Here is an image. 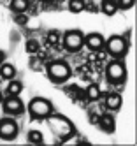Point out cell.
<instances>
[{
    "mask_svg": "<svg viewBox=\"0 0 137 146\" xmlns=\"http://www.w3.org/2000/svg\"><path fill=\"white\" fill-rule=\"evenodd\" d=\"M46 120H48L49 129L55 132V135H58L62 141H67V139H70L72 135L76 134V129H74V125H72L65 116H63V114H58V113L53 111Z\"/></svg>",
    "mask_w": 137,
    "mask_h": 146,
    "instance_id": "obj_1",
    "label": "cell"
},
{
    "mask_svg": "<svg viewBox=\"0 0 137 146\" xmlns=\"http://www.w3.org/2000/svg\"><path fill=\"white\" fill-rule=\"evenodd\" d=\"M46 74H48V79L51 83L62 85V83H65L70 78L72 70H70V65L65 60H51L46 65Z\"/></svg>",
    "mask_w": 137,
    "mask_h": 146,
    "instance_id": "obj_2",
    "label": "cell"
},
{
    "mask_svg": "<svg viewBox=\"0 0 137 146\" xmlns=\"http://www.w3.org/2000/svg\"><path fill=\"white\" fill-rule=\"evenodd\" d=\"M105 81L109 85H123L126 81V67L123 58H113L105 65Z\"/></svg>",
    "mask_w": 137,
    "mask_h": 146,
    "instance_id": "obj_3",
    "label": "cell"
},
{
    "mask_svg": "<svg viewBox=\"0 0 137 146\" xmlns=\"http://www.w3.org/2000/svg\"><path fill=\"white\" fill-rule=\"evenodd\" d=\"M104 49L113 56V58H123L128 53V39L126 35H111L105 39L104 42Z\"/></svg>",
    "mask_w": 137,
    "mask_h": 146,
    "instance_id": "obj_4",
    "label": "cell"
},
{
    "mask_svg": "<svg viewBox=\"0 0 137 146\" xmlns=\"http://www.w3.org/2000/svg\"><path fill=\"white\" fill-rule=\"evenodd\" d=\"M28 113L32 120H46L53 113V104L46 97H34L28 102Z\"/></svg>",
    "mask_w": 137,
    "mask_h": 146,
    "instance_id": "obj_5",
    "label": "cell"
},
{
    "mask_svg": "<svg viewBox=\"0 0 137 146\" xmlns=\"http://www.w3.org/2000/svg\"><path fill=\"white\" fill-rule=\"evenodd\" d=\"M62 44L65 48V51L69 53H77V51L84 46V34L77 28H72V30H67L62 37Z\"/></svg>",
    "mask_w": 137,
    "mask_h": 146,
    "instance_id": "obj_6",
    "label": "cell"
},
{
    "mask_svg": "<svg viewBox=\"0 0 137 146\" xmlns=\"http://www.w3.org/2000/svg\"><path fill=\"white\" fill-rule=\"evenodd\" d=\"M2 111L7 116H19L25 113V102L19 99V95H7L2 100Z\"/></svg>",
    "mask_w": 137,
    "mask_h": 146,
    "instance_id": "obj_7",
    "label": "cell"
},
{
    "mask_svg": "<svg viewBox=\"0 0 137 146\" xmlns=\"http://www.w3.org/2000/svg\"><path fill=\"white\" fill-rule=\"evenodd\" d=\"M18 132H19V125L14 120V116H7L0 120V139L4 141H13L18 137Z\"/></svg>",
    "mask_w": 137,
    "mask_h": 146,
    "instance_id": "obj_8",
    "label": "cell"
},
{
    "mask_svg": "<svg viewBox=\"0 0 137 146\" xmlns=\"http://www.w3.org/2000/svg\"><path fill=\"white\" fill-rule=\"evenodd\" d=\"M104 42H105V37L99 32H90V34L84 35V46L90 51H102Z\"/></svg>",
    "mask_w": 137,
    "mask_h": 146,
    "instance_id": "obj_9",
    "label": "cell"
},
{
    "mask_svg": "<svg viewBox=\"0 0 137 146\" xmlns=\"http://www.w3.org/2000/svg\"><path fill=\"white\" fill-rule=\"evenodd\" d=\"M104 104H105V108H107V111L111 113H116L120 108H121V104H123V99L118 92H107L104 95Z\"/></svg>",
    "mask_w": 137,
    "mask_h": 146,
    "instance_id": "obj_10",
    "label": "cell"
},
{
    "mask_svg": "<svg viewBox=\"0 0 137 146\" xmlns=\"http://www.w3.org/2000/svg\"><path fill=\"white\" fill-rule=\"evenodd\" d=\"M99 127H100L104 132H107V134L114 132V130H116V120H114V116H113L111 113L100 114V116H99Z\"/></svg>",
    "mask_w": 137,
    "mask_h": 146,
    "instance_id": "obj_11",
    "label": "cell"
},
{
    "mask_svg": "<svg viewBox=\"0 0 137 146\" xmlns=\"http://www.w3.org/2000/svg\"><path fill=\"white\" fill-rule=\"evenodd\" d=\"M16 67L13 64H9V62H4L2 65H0V79H5V81H11L16 78Z\"/></svg>",
    "mask_w": 137,
    "mask_h": 146,
    "instance_id": "obj_12",
    "label": "cell"
},
{
    "mask_svg": "<svg viewBox=\"0 0 137 146\" xmlns=\"http://www.w3.org/2000/svg\"><path fill=\"white\" fill-rule=\"evenodd\" d=\"M28 7H30V0H11V2H9V9L14 14L26 13Z\"/></svg>",
    "mask_w": 137,
    "mask_h": 146,
    "instance_id": "obj_13",
    "label": "cell"
},
{
    "mask_svg": "<svg viewBox=\"0 0 137 146\" xmlns=\"http://www.w3.org/2000/svg\"><path fill=\"white\" fill-rule=\"evenodd\" d=\"M100 9H102V13L105 16H114L116 13L120 11L116 0H102V2H100Z\"/></svg>",
    "mask_w": 137,
    "mask_h": 146,
    "instance_id": "obj_14",
    "label": "cell"
},
{
    "mask_svg": "<svg viewBox=\"0 0 137 146\" xmlns=\"http://www.w3.org/2000/svg\"><path fill=\"white\" fill-rule=\"evenodd\" d=\"M5 92H7V95H19V93L23 92V83L18 81V79H11Z\"/></svg>",
    "mask_w": 137,
    "mask_h": 146,
    "instance_id": "obj_15",
    "label": "cell"
},
{
    "mask_svg": "<svg viewBox=\"0 0 137 146\" xmlns=\"http://www.w3.org/2000/svg\"><path fill=\"white\" fill-rule=\"evenodd\" d=\"M84 97H86L88 100H99L100 97H102V92H100V88H99V85H90L86 90H84Z\"/></svg>",
    "mask_w": 137,
    "mask_h": 146,
    "instance_id": "obj_16",
    "label": "cell"
},
{
    "mask_svg": "<svg viewBox=\"0 0 137 146\" xmlns=\"http://www.w3.org/2000/svg\"><path fill=\"white\" fill-rule=\"evenodd\" d=\"M26 139L32 144H42V143H44V135H42L40 130H30L28 135H26Z\"/></svg>",
    "mask_w": 137,
    "mask_h": 146,
    "instance_id": "obj_17",
    "label": "cell"
},
{
    "mask_svg": "<svg viewBox=\"0 0 137 146\" xmlns=\"http://www.w3.org/2000/svg\"><path fill=\"white\" fill-rule=\"evenodd\" d=\"M84 9V0H69V11L77 14Z\"/></svg>",
    "mask_w": 137,
    "mask_h": 146,
    "instance_id": "obj_18",
    "label": "cell"
},
{
    "mask_svg": "<svg viewBox=\"0 0 137 146\" xmlns=\"http://www.w3.org/2000/svg\"><path fill=\"white\" fill-rule=\"evenodd\" d=\"M39 48H40V44H39V40H35V39H28L26 42H25V49H26V53H37L39 51Z\"/></svg>",
    "mask_w": 137,
    "mask_h": 146,
    "instance_id": "obj_19",
    "label": "cell"
},
{
    "mask_svg": "<svg viewBox=\"0 0 137 146\" xmlns=\"http://www.w3.org/2000/svg\"><path fill=\"white\" fill-rule=\"evenodd\" d=\"M60 40H62V35H60L58 30H49V32H48V44L56 46Z\"/></svg>",
    "mask_w": 137,
    "mask_h": 146,
    "instance_id": "obj_20",
    "label": "cell"
},
{
    "mask_svg": "<svg viewBox=\"0 0 137 146\" xmlns=\"http://www.w3.org/2000/svg\"><path fill=\"white\" fill-rule=\"evenodd\" d=\"M116 4H118V9H121V11H128L135 5V0H116Z\"/></svg>",
    "mask_w": 137,
    "mask_h": 146,
    "instance_id": "obj_21",
    "label": "cell"
},
{
    "mask_svg": "<svg viewBox=\"0 0 137 146\" xmlns=\"http://www.w3.org/2000/svg\"><path fill=\"white\" fill-rule=\"evenodd\" d=\"M14 23H16V25H21V27H23V25H26V23H28V16H26L25 13H19V14H16V16H14Z\"/></svg>",
    "mask_w": 137,
    "mask_h": 146,
    "instance_id": "obj_22",
    "label": "cell"
},
{
    "mask_svg": "<svg viewBox=\"0 0 137 146\" xmlns=\"http://www.w3.org/2000/svg\"><path fill=\"white\" fill-rule=\"evenodd\" d=\"M4 62H5V51H2V49H0V65H2Z\"/></svg>",
    "mask_w": 137,
    "mask_h": 146,
    "instance_id": "obj_23",
    "label": "cell"
},
{
    "mask_svg": "<svg viewBox=\"0 0 137 146\" xmlns=\"http://www.w3.org/2000/svg\"><path fill=\"white\" fill-rule=\"evenodd\" d=\"M2 100H4V93H2V90H0V104H2Z\"/></svg>",
    "mask_w": 137,
    "mask_h": 146,
    "instance_id": "obj_24",
    "label": "cell"
},
{
    "mask_svg": "<svg viewBox=\"0 0 137 146\" xmlns=\"http://www.w3.org/2000/svg\"><path fill=\"white\" fill-rule=\"evenodd\" d=\"M39 2H53V0H39Z\"/></svg>",
    "mask_w": 137,
    "mask_h": 146,
    "instance_id": "obj_25",
    "label": "cell"
}]
</instances>
